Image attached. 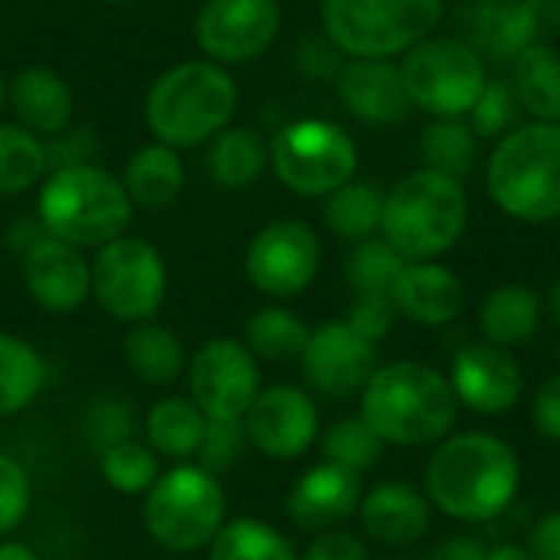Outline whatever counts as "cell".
<instances>
[{"label":"cell","instance_id":"6da1fadb","mask_svg":"<svg viewBox=\"0 0 560 560\" xmlns=\"http://www.w3.org/2000/svg\"><path fill=\"white\" fill-rule=\"evenodd\" d=\"M522 489V463L495 433L466 430L440 440L423 466V495L456 522L482 525L512 509Z\"/></svg>","mask_w":560,"mask_h":560},{"label":"cell","instance_id":"7a4b0ae2","mask_svg":"<svg viewBox=\"0 0 560 560\" xmlns=\"http://www.w3.org/2000/svg\"><path fill=\"white\" fill-rule=\"evenodd\" d=\"M384 446L423 450L456 430L459 400L443 371L423 361L381 364L361 390L358 413Z\"/></svg>","mask_w":560,"mask_h":560},{"label":"cell","instance_id":"3957f363","mask_svg":"<svg viewBox=\"0 0 560 560\" xmlns=\"http://www.w3.org/2000/svg\"><path fill=\"white\" fill-rule=\"evenodd\" d=\"M240 105L236 79L210 59H184L161 72L144 98V125L154 141L184 151L210 144L230 128Z\"/></svg>","mask_w":560,"mask_h":560},{"label":"cell","instance_id":"277c9868","mask_svg":"<svg viewBox=\"0 0 560 560\" xmlns=\"http://www.w3.org/2000/svg\"><path fill=\"white\" fill-rule=\"evenodd\" d=\"M131 210L135 203L128 200L121 177L89 161L52 167L36 197V217L43 230L75 249H98L125 236L131 226Z\"/></svg>","mask_w":560,"mask_h":560},{"label":"cell","instance_id":"5b68a950","mask_svg":"<svg viewBox=\"0 0 560 560\" xmlns=\"http://www.w3.org/2000/svg\"><path fill=\"white\" fill-rule=\"evenodd\" d=\"M469 223V194L463 180L420 167L384 194L381 236L407 259L423 262L450 253Z\"/></svg>","mask_w":560,"mask_h":560},{"label":"cell","instance_id":"8992f818","mask_svg":"<svg viewBox=\"0 0 560 560\" xmlns=\"http://www.w3.org/2000/svg\"><path fill=\"white\" fill-rule=\"evenodd\" d=\"M486 187L492 203L518 223L560 220V125L525 121L499 138Z\"/></svg>","mask_w":560,"mask_h":560},{"label":"cell","instance_id":"52a82bcc","mask_svg":"<svg viewBox=\"0 0 560 560\" xmlns=\"http://www.w3.org/2000/svg\"><path fill=\"white\" fill-rule=\"evenodd\" d=\"M443 0H322L325 36L351 59H394L430 39Z\"/></svg>","mask_w":560,"mask_h":560},{"label":"cell","instance_id":"ba28073f","mask_svg":"<svg viewBox=\"0 0 560 560\" xmlns=\"http://www.w3.org/2000/svg\"><path fill=\"white\" fill-rule=\"evenodd\" d=\"M141 518L154 545L174 555H190L210 548L226 525V492L207 469L180 463L171 472H161L144 492Z\"/></svg>","mask_w":560,"mask_h":560},{"label":"cell","instance_id":"9c48e42d","mask_svg":"<svg viewBox=\"0 0 560 560\" xmlns=\"http://www.w3.org/2000/svg\"><path fill=\"white\" fill-rule=\"evenodd\" d=\"M400 79L410 105L433 118H466L489 82L486 59L456 36H430L407 49Z\"/></svg>","mask_w":560,"mask_h":560},{"label":"cell","instance_id":"30bf717a","mask_svg":"<svg viewBox=\"0 0 560 560\" xmlns=\"http://www.w3.org/2000/svg\"><path fill=\"white\" fill-rule=\"evenodd\" d=\"M269 164L285 190L325 200L331 190L354 180L358 144L335 121L299 118L282 125L269 141Z\"/></svg>","mask_w":560,"mask_h":560},{"label":"cell","instance_id":"8fae6325","mask_svg":"<svg viewBox=\"0 0 560 560\" xmlns=\"http://www.w3.org/2000/svg\"><path fill=\"white\" fill-rule=\"evenodd\" d=\"M167 295L164 256L141 236H118L92 259V299L118 322H151Z\"/></svg>","mask_w":560,"mask_h":560},{"label":"cell","instance_id":"7c38bea8","mask_svg":"<svg viewBox=\"0 0 560 560\" xmlns=\"http://www.w3.org/2000/svg\"><path fill=\"white\" fill-rule=\"evenodd\" d=\"M282 30L279 0H203L194 39L203 59L220 66H243L259 59Z\"/></svg>","mask_w":560,"mask_h":560},{"label":"cell","instance_id":"4fadbf2b","mask_svg":"<svg viewBox=\"0 0 560 560\" xmlns=\"http://www.w3.org/2000/svg\"><path fill=\"white\" fill-rule=\"evenodd\" d=\"M246 279L269 299L302 295L322 266V243L302 220H276L246 246Z\"/></svg>","mask_w":560,"mask_h":560},{"label":"cell","instance_id":"5bb4252c","mask_svg":"<svg viewBox=\"0 0 560 560\" xmlns=\"http://www.w3.org/2000/svg\"><path fill=\"white\" fill-rule=\"evenodd\" d=\"M190 400L210 420H243L259 397V361L243 341L213 338L187 364Z\"/></svg>","mask_w":560,"mask_h":560},{"label":"cell","instance_id":"9a60e30c","mask_svg":"<svg viewBox=\"0 0 560 560\" xmlns=\"http://www.w3.org/2000/svg\"><path fill=\"white\" fill-rule=\"evenodd\" d=\"M299 364L312 390L331 400H348L361 397V390L381 368V358L377 345L358 338L345 322H325L308 335Z\"/></svg>","mask_w":560,"mask_h":560},{"label":"cell","instance_id":"2e32d148","mask_svg":"<svg viewBox=\"0 0 560 560\" xmlns=\"http://www.w3.org/2000/svg\"><path fill=\"white\" fill-rule=\"evenodd\" d=\"M249 446L266 459L289 463L305 456L318 440V407L315 400L292 384H276L259 390L253 407L243 417Z\"/></svg>","mask_w":560,"mask_h":560},{"label":"cell","instance_id":"e0dca14e","mask_svg":"<svg viewBox=\"0 0 560 560\" xmlns=\"http://www.w3.org/2000/svg\"><path fill=\"white\" fill-rule=\"evenodd\" d=\"M555 33H560V0H479L466 43L495 62H515L522 49L551 43Z\"/></svg>","mask_w":560,"mask_h":560},{"label":"cell","instance_id":"ac0fdd59","mask_svg":"<svg viewBox=\"0 0 560 560\" xmlns=\"http://www.w3.org/2000/svg\"><path fill=\"white\" fill-rule=\"evenodd\" d=\"M446 377L453 384L459 407L479 417H502L515 410L525 390V374L518 358L509 348L489 345L482 338L463 345L453 354Z\"/></svg>","mask_w":560,"mask_h":560},{"label":"cell","instance_id":"d6986e66","mask_svg":"<svg viewBox=\"0 0 560 560\" xmlns=\"http://www.w3.org/2000/svg\"><path fill=\"white\" fill-rule=\"evenodd\" d=\"M23 285L46 312H75L92 295V262L82 249L46 233L23 253Z\"/></svg>","mask_w":560,"mask_h":560},{"label":"cell","instance_id":"ffe728a7","mask_svg":"<svg viewBox=\"0 0 560 560\" xmlns=\"http://www.w3.org/2000/svg\"><path fill=\"white\" fill-rule=\"evenodd\" d=\"M361 499H364L361 476L325 459L295 479L285 499V512L302 532L322 535L354 518L361 509Z\"/></svg>","mask_w":560,"mask_h":560},{"label":"cell","instance_id":"44dd1931","mask_svg":"<svg viewBox=\"0 0 560 560\" xmlns=\"http://www.w3.org/2000/svg\"><path fill=\"white\" fill-rule=\"evenodd\" d=\"M358 518L371 541H377L381 548L400 551V548L420 545L430 535L433 505L420 489L387 479L364 492Z\"/></svg>","mask_w":560,"mask_h":560},{"label":"cell","instance_id":"7402d4cb","mask_svg":"<svg viewBox=\"0 0 560 560\" xmlns=\"http://www.w3.org/2000/svg\"><path fill=\"white\" fill-rule=\"evenodd\" d=\"M338 95L345 108L377 128H394L407 121L410 115V98L400 79V66L390 59H351L338 72Z\"/></svg>","mask_w":560,"mask_h":560},{"label":"cell","instance_id":"603a6c76","mask_svg":"<svg viewBox=\"0 0 560 560\" xmlns=\"http://www.w3.org/2000/svg\"><path fill=\"white\" fill-rule=\"evenodd\" d=\"M390 302L400 318L420 328H443L453 325L466 308V285L450 266L436 259L407 262L397 285L390 289Z\"/></svg>","mask_w":560,"mask_h":560},{"label":"cell","instance_id":"cb8c5ba5","mask_svg":"<svg viewBox=\"0 0 560 560\" xmlns=\"http://www.w3.org/2000/svg\"><path fill=\"white\" fill-rule=\"evenodd\" d=\"M7 105L26 131L36 138H56L75 115V95L69 82L49 66H23L7 82Z\"/></svg>","mask_w":560,"mask_h":560},{"label":"cell","instance_id":"d4e9b609","mask_svg":"<svg viewBox=\"0 0 560 560\" xmlns=\"http://www.w3.org/2000/svg\"><path fill=\"white\" fill-rule=\"evenodd\" d=\"M541 295L525 282H509L486 295L479 308V335L482 341L512 351L518 345H528L541 331Z\"/></svg>","mask_w":560,"mask_h":560},{"label":"cell","instance_id":"484cf974","mask_svg":"<svg viewBox=\"0 0 560 560\" xmlns=\"http://www.w3.org/2000/svg\"><path fill=\"white\" fill-rule=\"evenodd\" d=\"M121 358H125V368L144 381V384H154V387H171L184 377L187 371V348L184 341L158 325V322H138L125 331L121 338Z\"/></svg>","mask_w":560,"mask_h":560},{"label":"cell","instance_id":"4316f807","mask_svg":"<svg viewBox=\"0 0 560 560\" xmlns=\"http://www.w3.org/2000/svg\"><path fill=\"white\" fill-rule=\"evenodd\" d=\"M512 92L532 121L560 125V49L555 43H535L515 56Z\"/></svg>","mask_w":560,"mask_h":560},{"label":"cell","instance_id":"83f0119b","mask_svg":"<svg viewBox=\"0 0 560 560\" xmlns=\"http://www.w3.org/2000/svg\"><path fill=\"white\" fill-rule=\"evenodd\" d=\"M121 187H125V194H128V200L135 207L158 210V207L174 203L177 194L184 190L180 151H174V148H167L161 141H151V144L138 148L125 164Z\"/></svg>","mask_w":560,"mask_h":560},{"label":"cell","instance_id":"f1b7e54d","mask_svg":"<svg viewBox=\"0 0 560 560\" xmlns=\"http://www.w3.org/2000/svg\"><path fill=\"white\" fill-rule=\"evenodd\" d=\"M207 417L190 397H164L144 413V443L158 453V459L187 463L197 459L203 440Z\"/></svg>","mask_w":560,"mask_h":560},{"label":"cell","instance_id":"f546056e","mask_svg":"<svg viewBox=\"0 0 560 560\" xmlns=\"http://www.w3.org/2000/svg\"><path fill=\"white\" fill-rule=\"evenodd\" d=\"M269 167V141L256 128H223L207 151V171L217 187L243 190L262 177Z\"/></svg>","mask_w":560,"mask_h":560},{"label":"cell","instance_id":"4dcf8cb0","mask_svg":"<svg viewBox=\"0 0 560 560\" xmlns=\"http://www.w3.org/2000/svg\"><path fill=\"white\" fill-rule=\"evenodd\" d=\"M381 213H384V194L368 180H348L338 190L325 197L322 220L338 240H371L381 233Z\"/></svg>","mask_w":560,"mask_h":560},{"label":"cell","instance_id":"1f68e13d","mask_svg":"<svg viewBox=\"0 0 560 560\" xmlns=\"http://www.w3.org/2000/svg\"><path fill=\"white\" fill-rule=\"evenodd\" d=\"M49 174V144L16 121H0V197L39 187Z\"/></svg>","mask_w":560,"mask_h":560},{"label":"cell","instance_id":"d6a6232c","mask_svg":"<svg viewBox=\"0 0 560 560\" xmlns=\"http://www.w3.org/2000/svg\"><path fill=\"white\" fill-rule=\"evenodd\" d=\"M43 381L46 364L39 351L23 338L0 331V417L23 413L43 390Z\"/></svg>","mask_w":560,"mask_h":560},{"label":"cell","instance_id":"836d02e7","mask_svg":"<svg viewBox=\"0 0 560 560\" xmlns=\"http://www.w3.org/2000/svg\"><path fill=\"white\" fill-rule=\"evenodd\" d=\"M420 158L423 167L459 180L479 161V135L466 118H433L420 135Z\"/></svg>","mask_w":560,"mask_h":560},{"label":"cell","instance_id":"e575fe53","mask_svg":"<svg viewBox=\"0 0 560 560\" xmlns=\"http://www.w3.org/2000/svg\"><path fill=\"white\" fill-rule=\"evenodd\" d=\"M308 325L285 305H266L246 322V348L256 361H292L308 345Z\"/></svg>","mask_w":560,"mask_h":560},{"label":"cell","instance_id":"d590c367","mask_svg":"<svg viewBox=\"0 0 560 560\" xmlns=\"http://www.w3.org/2000/svg\"><path fill=\"white\" fill-rule=\"evenodd\" d=\"M210 560H299L292 541L259 518H236L210 541Z\"/></svg>","mask_w":560,"mask_h":560},{"label":"cell","instance_id":"8d00e7d4","mask_svg":"<svg viewBox=\"0 0 560 560\" xmlns=\"http://www.w3.org/2000/svg\"><path fill=\"white\" fill-rule=\"evenodd\" d=\"M404 266L407 259L384 236H371L351 249L345 262V279L354 289V295H390Z\"/></svg>","mask_w":560,"mask_h":560},{"label":"cell","instance_id":"74e56055","mask_svg":"<svg viewBox=\"0 0 560 560\" xmlns=\"http://www.w3.org/2000/svg\"><path fill=\"white\" fill-rule=\"evenodd\" d=\"M322 453L328 463L348 469V472H371L384 456V440L361 420V417H341L335 420L322 436Z\"/></svg>","mask_w":560,"mask_h":560},{"label":"cell","instance_id":"f35d334b","mask_svg":"<svg viewBox=\"0 0 560 560\" xmlns=\"http://www.w3.org/2000/svg\"><path fill=\"white\" fill-rule=\"evenodd\" d=\"M98 469H102V479L108 482V489H115L121 495H144L161 476L158 453L138 440L105 450L98 456Z\"/></svg>","mask_w":560,"mask_h":560},{"label":"cell","instance_id":"ab89813d","mask_svg":"<svg viewBox=\"0 0 560 560\" xmlns=\"http://www.w3.org/2000/svg\"><path fill=\"white\" fill-rule=\"evenodd\" d=\"M135 430H138V413H135V404H128L125 397H98L85 417H82V433L89 440V446L102 456L105 450L118 446V443H128L135 440Z\"/></svg>","mask_w":560,"mask_h":560},{"label":"cell","instance_id":"60d3db41","mask_svg":"<svg viewBox=\"0 0 560 560\" xmlns=\"http://www.w3.org/2000/svg\"><path fill=\"white\" fill-rule=\"evenodd\" d=\"M518 112H522V105H518V98L512 92V82L489 79L486 89H482V95H479V102L472 105V112L466 118H469L472 131L479 135V141L482 138H495L499 141L512 128H518L515 125L518 121Z\"/></svg>","mask_w":560,"mask_h":560},{"label":"cell","instance_id":"b9f144b4","mask_svg":"<svg viewBox=\"0 0 560 560\" xmlns=\"http://www.w3.org/2000/svg\"><path fill=\"white\" fill-rule=\"evenodd\" d=\"M249 450V436L243 420H210L203 423V440L197 450V466L210 476H220L240 463V456Z\"/></svg>","mask_w":560,"mask_h":560},{"label":"cell","instance_id":"7bdbcfd3","mask_svg":"<svg viewBox=\"0 0 560 560\" xmlns=\"http://www.w3.org/2000/svg\"><path fill=\"white\" fill-rule=\"evenodd\" d=\"M30 502H33V486L26 469L13 456L0 453V538L13 535L26 522Z\"/></svg>","mask_w":560,"mask_h":560},{"label":"cell","instance_id":"ee69618b","mask_svg":"<svg viewBox=\"0 0 560 560\" xmlns=\"http://www.w3.org/2000/svg\"><path fill=\"white\" fill-rule=\"evenodd\" d=\"M397 318H400V315H397L390 295H354V302L348 305V312H345L341 322H345L358 338H364V341H371V345H381V341L394 331Z\"/></svg>","mask_w":560,"mask_h":560},{"label":"cell","instance_id":"f6af8a7d","mask_svg":"<svg viewBox=\"0 0 560 560\" xmlns=\"http://www.w3.org/2000/svg\"><path fill=\"white\" fill-rule=\"evenodd\" d=\"M341 49L328 36H308L299 43V69L308 79H331L341 72Z\"/></svg>","mask_w":560,"mask_h":560},{"label":"cell","instance_id":"bcb514c9","mask_svg":"<svg viewBox=\"0 0 560 560\" xmlns=\"http://www.w3.org/2000/svg\"><path fill=\"white\" fill-rule=\"evenodd\" d=\"M532 423L545 440L560 443V374L545 377L541 387L535 390V397H532Z\"/></svg>","mask_w":560,"mask_h":560},{"label":"cell","instance_id":"7dc6e473","mask_svg":"<svg viewBox=\"0 0 560 560\" xmlns=\"http://www.w3.org/2000/svg\"><path fill=\"white\" fill-rule=\"evenodd\" d=\"M299 560H371L368 555V545L358 538V535H348V532H322Z\"/></svg>","mask_w":560,"mask_h":560},{"label":"cell","instance_id":"c3c4849f","mask_svg":"<svg viewBox=\"0 0 560 560\" xmlns=\"http://www.w3.org/2000/svg\"><path fill=\"white\" fill-rule=\"evenodd\" d=\"M528 551L535 555V560H560V512H548L535 525Z\"/></svg>","mask_w":560,"mask_h":560},{"label":"cell","instance_id":"681fc988","mask_svg":"<svg viewBox=\"0 0 560 560\" xmlns=\"http://www.w3.org/2000/svg\"><path fill=\"white\" fill-rule=\"evenodd\" d=\"M486 558H489V548H486L479 538H472V535H453V538L440 541V545L430 551V558L427 560H486Z\"/></svg>","mask_w":560,"mask_h":560},{"label":"cell","instance_id":"f907efd6","mask_svg":"<svg viewBox=\"0 0 560 560\" xmlns=\"http://www.w3.org/2000/svg\"><path fill=\"white\" fill-rule=\"evenodd\" d=\"M0 560H39L33 548L20 545V541H0Z\"/></svg>","mask_w":560,"mask_h":560},{"label":"cell","instance_id":"816d5d0a","mask_svg":"<svg viewBox=\"0 0 560 560\" xmlns=\"http://www.w3.org/2000/svg\"><path fill=\"white\" fill-rule=\"evenodd\" d=\"M486 560H535V555L528 548H518V545H499L489 551Z\"/></svg>","mask_w":560,"mask_h":560},{"label":"cell","instance_id":"f5cc1de1","mask_svg":"<svg viewBox=\"0 0 560 560\" xmlns=\"http://www.w3.org/2000/svg\"><path fill=\"white\" fill-rule=\"evenodd\" d=\"M548 305H551V318L560 325V279L551 285V295H548Z\"/></svg>","mask_w":560,"mask_h":560},{"label":"cell","instance_id":"db71d44e","mask_svg":"<svg viewBox=\"0 0 560 560\" xmlns=\"http://www.w3.org/2000/svg\"><path fill=\"white\" fill-rule=\"evenodd\" d=\"M7 108V75L0 72V112Z\"/></svg>","mask_w":560,"mask_h":560},{"label":"cell","instance_id":"11a10c76","mask_svg":"<svg viewBox=\"0 0 560 560\" xmlns=\"http://www.w3.org/2000/svg\"><path fill=\"white\" fill-rule=\"evenodd\" d=\"M105 3H135V0H105Z\"/></svg>","mask_w":560,"mask_h":560}]
</instances>
